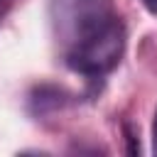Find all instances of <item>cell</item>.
Instances as JSON below:
<instances>
[{
    "instance_id": "6da1fadb",
    "label": "cell",
    "mask_w": 157,
    "mask_h": 157,
    "mask_svg": "<svg viewBox=\"0 0 157 157\" xmlns=\"http://www.w3.org/2000/svg\"><path fill=\"white\" fill-rule=\"evenodd\" d=\"M49 20L56 42L69 52L81 42L108 29L120 17L113 10V0H52Z\"/></svg>"
},
{
    "instance_id": "7a4b0ae2",
    "label": "cell",
    "mask_w": 157,
    "mask_h": 157,
    "mask_svg": "<svg viewBox=\"0 0 157 157\" xmlns=\"http://www.w3.org/2000/svg\"><path fill=\"white\" fill-rule=\"evenodd\" d=\"M123 52H125V27L118 20L108 29L98 32L96 37L64 52V56H66L69 69L93 78V76H103L110 69H115Z\"/></svg>"
},
{
    "instance_id": "3957f363",
    "label": "cell",
    "mask_w": 157,
    "mask_h": 157,
    "mask_svg": "<svg viewBox=\"0 0 157 157\" xmlns=\"http://www.w3.org/2000/svg\"><path fill=\"white\" fill-rule=\"evenodd\" d=\"M152 152L157 155V113H155V123H152Z\"/></svg>"
},
{
    "instance_id": "277c9868",
    "label": "cell",
    "mask_w": 157,
    "mask_h": 157,
    "mask_svg": "<svg viewBox=\"0 0 157 157\" xmlns=\"http://www.w3.org/2000/svg\"><path fill=\"white\" fill-rule=\"evenodd\" d=\"M140 2H142V5L152 12V15H157V0H140Z\"/></svg>"
}]
</instances>
